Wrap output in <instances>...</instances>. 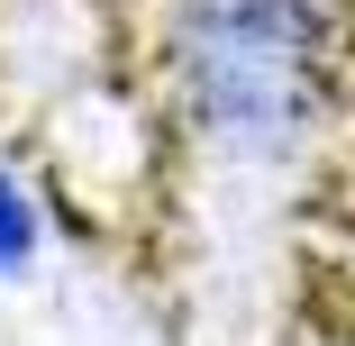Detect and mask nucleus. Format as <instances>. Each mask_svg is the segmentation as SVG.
<instances>
[{"label": "nucleus", "instance_id": "f257e3e1", "mask_svg": "<svg viewBox=\"0 0 355 346\" xmlns=\"http://www.w3.org/2000/svg\"><path fill=\"white\" fill-rule=\"evenodd\" d=\"M164 73L182 128L209 155L282 164L337 110L346 0H173Z\"/></svg>", "mask_w": 355, "mask_h": 346}, {"label": "nucleus", "instance_id": "f03ea898", "mask_svg": "<svg viewBox=\"0 0 355 346\" xmlns=\"http://www.w3.org/2000/svg\"><path fill=\"white\" fill-rule=\"evenodd\" d=\"M37 246H46V219H37V191L0 164V283H19V273L37 264Z\"/></svg>", "mask_w": 355, "mask_h": 346}]
</instances>
